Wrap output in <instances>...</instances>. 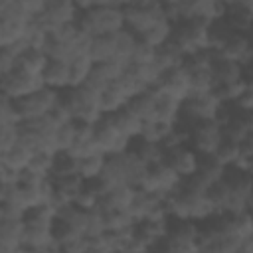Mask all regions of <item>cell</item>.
I'll return each mask as SVG.
<instances>
[{
    "instance_id": "1",
    "label": "cell",
    "mask_w": 253,
    "mask_h": 253,
    "mask_svg": "<svg viewBox=\"0 0 253 253\" xmlns=\"http://www.w3.org/2000/svg\"><path fill=\"white\" fill-rule=\"evenodd\" d=\"M77 26L91 38L115 36L125 30L123 2H93L85 12H79Z\"/></svg>"
},
{
    "instance_id": "2",
    "label": "cell",
    "mask_w": 253,
    "mask_h": 253,
    "mask_svg": "<svg viewBox=\"0 0 253 253\" xmlns=\"http://www.w3.org/2000/svg\"><path fill=\"white\" fill-rule=\"evenodd\" d=\"M61 103L67 107V111L75 123L95 125L103 117L99 95L87 87H71V89L63 91Z\"/></svg>"
},
{
    "instance_id": "3",
    "label": "cell",
    "mask_w": 253,
    "mask_h": 253,
    "mask_svg": "<svg viewBox=\"0 0 253 253\" xmlns=\"http://www.w3.org/2000/svg\"><path fill=\"white\" fill-rule=\"evenodd\" d=\"M123 18H125V30H128L136 38H140L158 20L164 18L162 2H154V0L123 2Z\"/></svg>"
},
{
    "instance_id": "4",
    "label": "cell",
    "mask_w": 253,
    "mask_h": 253,
    "mask_svg": "<svg viewBox=\"0 0 253 253\" xmlns=\"http://www.w3.org/2000/svg\"><path fill=\"white\" fill-rule=\"evenodd\" d=\"M208 40H210V24L198 22V20L180 22L174 26V32H172V43L180 49L184 57L210 49Z\"/></svg>"
},
{
    "instance_id": "5",
    "label": "cell",
    "mask_w": 253,
    "mask_h": 253,
    "mask_svg": "<svg viewBox=\"0 0 253 253\" xmlns=\"http://www.w3.org/2000/svg\"><path fill=\"white\" fill-rule=\"evenodd\" d=\"M221 140H223V130L215 121H202L188 126V146L200 158L213 156Z\"/></svg>"
},
{
    "instance_id": "6",
    "label": "cell",
    "mask_w": 253,
    "mask_h": 253,
    "mask_svg": "<svg viewBox=\"0 0 253 253\" xmlns=\"http://www.w3.org/2000/svg\"><path fill=\"white\" fill-rule=\"evenodd\" d=\"M223 103L217 99L215 93H208V95H200V97H188L182 103V111H180V126L188 128L194 123H202V121H213L219 107Z\"/></svg>"
},
{
    "instance_id": "7",
    "label": "cell",
    "mask_w": 253,
    "mask_h": 253,
    "mask_svg": "<svg viewBox=\"0 0 253 253\" xmlns=\"http://www.w3.org/2000/svg\"><path fill=\"white\" fill-rule=\"evenodd\" d=\"M93 140L99 148V152L111 156V154H123L130 148L132 140L123 136L119 128L113 123L111 115H103L95 125H93Z\"/></svg>"
},
{
    "instance_id": "8",
    "label": "cell",
    "mask_w": 253,
    "mask_h": 253,
    "mask_svg": "<svg viewBox=\"0 0 253 253\" xmlns=\"http://www.w3.org/2000/svg\"><path fill=\"white\" fill-rule=\"evenodd\" d=\"M59 99H61V93L47 89V87H42L40 91L24 97L20 101H14V103H16V109L20 113V119L24 123V121H36V119L47 117L53 111V107L59 103Z\"/></svg>"
},
{
    "instance_id": "9",
    "label": "cell",
    "mask_w": 253,
    "mask_h": 253,
    "mask_svg": "<svg viewBox=\"0 0 253 253\" xmlns=\"http://www.w3.org/2000/svg\"><path fill=\"white\" fill-rule=\"evenodd\" d=\"M77 18H79V10L73 0H47L43 14L40 18H36L34 22L49 34L51 30H55L59 26L77 22Z\"/></svg>"
},
{
    "instance_id": "10",
    "label": "cell",
    "mask_w": 253,
    "mask_h": 253,
    "mask_svg": "<svg viewBox=\"0 0 253 253\" xmlns=\"http://www.w3.org/2000/svg\"><path fill=\"white\" fill-rule=\"evenodd\" d=\"M182 184V178L170 168L166 166L164 162L162 164H156V166H150L148 172H146V178L142 182V186L138 190H144L148 194H156V196H170L174 194Z\"/></svg>"
},
{
    "instance_id": "11",
    "label": "cell",
    "mask_w": 253,
    "mask_h": 253,
    "mask_svg": "<svg viewBox=\"0 0 253 253\" xmlns=\"http://www.w3.org/2000/svg\"><path fill=\"white\" fill-rule=\"evenodd\" d=\"M42 87H43L42 77L28 75L20 69H14L10 75L0 79V95L10 101H20V99L40 91Z\"/></svg>"
},
{
    "instance_id": "12",
    "label": "cell",
    "mask_w": 253,
    "mask_h": 253,
    "mask_svg": "<svg viewBox=\"0 0 253 253\" xmlns=\"http://www.w3.org/2000/svg\"><path fill=\"white\" fill-rule=\"evenodd\" d=\"M219 59H227V61H235L243 67L245 77L251 79V63H253V45L249 36L243 34H233L227 43L221 47V51L217 53Z\"/></svg>"
},
{
    "instance_id": "13",
    "label": "cell",
    "mask_w": 253,
    "mask_h": 253,
    "mask_svg": "<svg viewBox=\"0 0 253 253\" xmlns=\"http://www.w3.org/2000/svg\"><path fill=\"white\" fill-rule=\"evenodd\" d=\"M154 91L184 103L190 95V73H188V69L182 65V67H176V69H170V71L162 73Z\"/></svg>"
},
{
    "instance_id": "14",
    "label": "cell",
    "mask_w": 253,
    "mask_h": 253,
    "mask_svg": "<svg viewBox=\"0 0 253 253\" xmlns=\"http://www.w3.org/2000/svg\"><path fill=\"white\" fill-rule=\"evenodd\" d=\"M164 164L170 166L182 180H186V178H192L198 172L200 156L188 144H182V146L164 150Z\"/></svg>"
},
{
    "instance_id": "15",
    "label": "cell",
    "mask_w": 253,
    "mask_h": 253,
    "mask_svg": "<svg viewBox=\"0 0 253 253\" xmlns=\"http://www.w3.org/2000/svg\"><path fill=\"white\" fill-rule=\"evenodd\" d=\"M225 24L231 28L233 34L249 36L253 28V0H237V2H225Z\"/></svg>"
},
{
    "instance_id": "16",
    "label": "cell",
    "mask_w": 253,
    "mask_h": 253,
    "mask_svg": "<svg viewBox=\"0 0 253 253\" xmlns=\"http://www.w3.org/2000/svg\"><path fill=\"white\" fill-rule=\"evenodd\" d=\"M125 69H126V67H123L121 63H117L115 59H113V61H107V63L93 65V71H91V75H89V79L85 81L83 87H87V89L95 91L97 95H101L117 77L123 75Z\"/></svg>"
},
{
    "instance_id": "17",
    "label": "cell",
    "mask_w": 253,
    "mask_h": 253,
    "mask_svg": "<svg viewBox=\"0 0 253 253\" xmlns=\"http://www.w3.org/2000/svg\"><path fill=\"white\" fill-rule=\"evenodd\" d=\"M42 81H43V87L53 89L57 93L67 91L69 89V63L67 61L49 59L45 69H43Z\"/></svg>"
},
{
    "instance_id": "18",
    "label": "cell",
    "mask_w": 253,
    "mask_h": 253,
    "mask_svg": "<svg viewBox=\"0 0 253 253\" xmlns=\"http://www.w3.org/2000/svg\"><path fill=\"white\" fill-rule=\"evenodd\" d=\"M168 227H170V219H142L134 225V233L150 249L168 235Z\"/></svg>"
},
{
    "instance_id": "19",
    "label": "cell",
    "mask_w": 253,
    "mask_h": 253,
    "mask_svg": "<svg viewBox=\"0 0 253 253\" xmlns=\"http://www.w3.org/2000/svg\"><path fill=\"white\" fill-rule=\"evenodd\" d=\"M221 130H223V138L233 140V142H243L245 138L253 136V113H237L235 111L233 119Z\"/></svg>"
},
{
    "instance_id": "20",
    "label": "cell",
    "mask_w": 253,
    "mask_h": 253,
    "mask_svg": "<svg viewBox=\"0 0 253 253\" xmlns=\"http://www.w3.org/2000/svg\"><path fill=\"white\" fill-rule=\"evenodd\" d=\"M99 182L105 188V192L107 190H113L117 186H126L125 166H123V154H111V156H107L105 166H103V172L99 176Z\"/></svg>"
},
{
    "instance_id": "21",
    "label": "cell",
    "mask_w": 253,
    "mask_h": 253,
    "mask_svg": "<svg viewBox=\"0 0 253 253\" xmlns=\"http://www.w3.org/2000/svg\"><path fill=\"white\" fill-rule=\"evenodd\" d=\"M180 111H182V103L180 101H176V99H172L168 95L156 93V105H154L152 121L176 126L180 123Z\"/></svg>"
},
{
    "instance_id": "22",
    "label": "cell",
    "mask_w": 253,
    "mask_h": 253,
    "mask_svg": "<svg viewBox=\"0 0 253 253\" xmlns=\"http://www.w3.org/2000/svg\"><path fill=\"white\" fill-rule=\"evenodd\" d=\"M22 219H4L0 217V247L8 251H22Z\"/></svg>"
},
{
    "instance_id": "23",
    "label": "cell",
    "mask_w": 253,
    "mask_h": 253,
    "mask_svg": "<svg viewBox=\"0 0 253 253\" xmlns=\"http://www.w3.org/2000/svg\"><path fill=\"white\" fill-rule=\"evenodd\" d=\"M128 150H130L142 164H146L148 168L164 162V148H162V144H158V142H148V140L136 138V140H132V144H130Z\"/></svg>"
},
{
    "instance_id": "24",
    "label": "cell",
    "mask_w": 253,
    "mask_h": 253,
    "mask_svg": "<svg viewBox=\"0 0 253 253\" xmlns=\"http://www.w3.org/2000/svg\"><path fill=\"white\" fill-rule=\"evenodd\" d=\"M47 55L43 53V49H36V47H28L20 57H18V63H16V69L28 73V75H34V77H42L43 75V69L47 65Z\"/></svg>"
},
{
    "instance_id": "25",
    "label": "cell",
    "mask_w": 253,
    "mask_h": 253,
    "mask_svg": "<svg viewBox=\"0 0 253 253\" xmlns=\"http://www.w3.org/2000/svg\"><path fill=\"white\" fill-rule=\"evenodd\" d=\"M113 123L115 126L119 128V132L123 136H126L128 140H136L138 134H140V126H142V121L128 109V107H123L121 111L113 113Z\"/></svg>"
},
{
    "instance_id": "26",
    "label": "cell",
    "mask_w": 253,
    "mask_h": 253,
    "mask_svg": "<svg viewBox=\"0 0 253 253\" xmlns=\"http://www.w3.org/2000/svg\"><path fill=\"white\" fill-rule=\"evenodd\" d=\"M123 166H125V180H126V186L130 188H140L144 178H146V172H148V166L142 164L130 150L123 152Z\"/></svg>"
},
{
    "instance_id": "27",
    "label": "cell",
    "mask_w": 253,
    "mask_h": 253,
    "mask_svg": "<svg viewBox=\"0 0 253 253\" xmlns=\"http://www.w3.org/2000/svg\"><path fill=\"white\" fill-rule=\"evenodd\" d=\"M172 32H174V24L168 22L166 18H162V20H158L148 32H144L138 40H140L142 43H146V45L158 49V47H162L164 43H168V42L172 40Z\"/></svg>"
},
{
    "instance_id": "28",
    "label": "cell",
    "mask_w": 253,
    "mask_h": 253,
    "mask_svg": "<svg viewBox=\"0 0 253 253\" xmlns=\"http://www.w3.org/2000/svg\"><path fill=\"white\" fill-rule=\"evenodd\" d=\"M186 61V57L180 53V49L172 43V40L168 43H164L162 47L156 49V57H154V65L160 69V73H166L170 69L182 67Z\"/></svg>"
},
{
    "instance_id": "29",
    "label": "cell",
    "mask_w": 253,
    "mask_h": 253,
    "mask_svg": "<svg viewBox=\"0 0 253 253\" xmlns=\"http://www.w3.org/2000/svg\"><path fill=\"white\" fill-rule=\"evenodd\" d=\"M154 105H156V91L154 89H144L142 93L134 95L126 107L144 123V121H152L154 115Z\"/></svg>"
},
{
    "instance_id": "30",
    "label": "cell",
    "mask_w": 253,
    "mask_h": 253,
    "mask_svg": "<svg viewBox=\"0 0 253 253\" xmlns=\"http://www.w3.org/2000/svg\"><path fill=\"white\" fill-rule=\"evenodd\" d=\"M136 43H138V38L128 30L115 34V61L121 63L123 67H128Z\"/></svg>"
},
{
    "instance_id": "31",
    "label": "cell",
    "mask_w": 253,
    "mask_h": 253,
    "mask_svg": "<svg viewBox=\"0 0 253 253\" xmlns=\"http://www.w3.org/2000/svg\"><path fill=\"white\" fill-rule=\"evenodd\" d=\"M89 59L93 65L107 63L115 59V36H99L93 38L91 49H89Z\"/></svg>"
},
{
    "instance_id": "32",
    "label": "cell",
    "mask_w": 253,
    "mask_h": 253,
    "mask_svg": "<svg viewBox=\"0 0 253 253\" xmlns=\"http://www.w3.org/2000/svg\"><path fill=\"white\" fill-rule=\"evenodd\" d=\"M211 73H213V79H215L217 85H229V83H235V81L245 77V71H243V67L239 63L227 61V59H219V57H217Z\"/></svg>"
},
{
    "instance_id": "33",
    "label": "cell",
    "mask_w": 253,
    "mask_h": 253,
    "mask_svg": "<svg viewBox=\"0 0 253 253\" xmlns=\"http://www.w3.org/2000/svg\"><path fill=\"white\" fill-rule=\"evenodd\" d=\"M77 160H79L77 176H79L83 182H93V180H99L107 156H105L103 152H95V154H89V156L77 158Z\"/></svg>"
},
{
    "instance_id": "34",
    "label": "cell",
    "mask_w": 253,
    "mask_h": 253,
    "mask_svg": "<svg viewBox=\"0 0 253 253\" xmlns=\"http://www.w3.org/2000/svg\"><path fill=\"white\" fill-rule=\"evenodd\" d=\"M32 156H34V150H32L30 146H26L24 142H20V140H18L8 152L2 154L4 164H6L8 168H12V170H18V172H22V170L28 168Z\"/></svg>"
},
{
    "instance_id": "35",
    "label": "cell",
    "mask_w": 253,
    "mask_h": 253,
    "mask_svg": "<svg viewBox=\"0 0 253 253\" xmlns=\"http://www.w3.org/2000/svg\"><path fill=\"white\" fill-rule=\"evenodd\" d=\"M93 71V63L89 55H79L69 61V89L71 87H83Z\"/></svg>"
},
{
    "instance_id": "36",
    "label": "cell",
    "mask_w": 253,
    "mask_h": 253,
    "mask_svg": "<svg viewBox=\"0 0 253 253\" xmlns=\"http://www.w3.org/2000/svg\"><path fill=\"white\" fill-rule=\"evenodd\" d=\"M77 166H79V160L75 156H71L69 152H57L53 158V168H51L49 180L77 176Z\"/></svg>"
},
{
    "instance_id": "37",
    "label": "cell",
    "mask_w": 253,
    "mask_h": 253,
    "mask_svg": "<svg viewBox=\"0 0 253 253\" xmlns=\"http://www.w3.org/2000/svg\"><path fill=\"white\" fill-rule=\"evenodd\" d=\"M249 87H253L251 79L243 77V79H239V81H235V83H229V85H217L213 93L217 95V99H219L223 105H233Z\"/></svg>"
},
{
    "instance_id": "38",
    "label": "cell",
    "mask_w": 253,
    "mask_h": 253,
    "mask_svg": "<svg viewBox=\"0 0 253 253\" xmlns=\"http://www.w3.org/2000/svg\"><path fill=\"white\" fill-rule=\"evenodd\" d=\"M215 87H217V83H215L211 71H196V73H190V95L188 97H200V95L213 93Z\"/></svg>"
},
{
    "instance_id": "39",
    "label": "cell",
    "mask_w": 253,
    "mask_h": 253,
    "mask_svg": "<svg viewBox=\"0 0 253 253\" xmlns=\"http://www.w3.org/2000/svg\"><path fill=\"white\" fill-rule=\"evenodd\" d=\"M223 174H225V168L221 164H217L211 156L210 158H200V164H198V172L194 176H198L208 188L219 180H223Z\"/></svg>"
},
{
    "instance_id": "40",
    "label": "cell",
    "mask_w": 253,
    "mask_h": 253,
    "mask_svg": "<svg viewBox=\"0 0 253 253\" xmlns=\"http://www.w3.org/2000/svg\"><path fill=\"white\" fill-rule=\"evenodd\" d=\"M174 128H176V126H172V125H164V123H156V121H144L142 126H140L138 138H140V140H148V142H158V144H162Z\"/></svg>"
},
{
    "instance_id": "41",
    "label": "cell",
    "mask_w": 253,
    "mask_h": 253,
    "mask_svg": "<svg viewBox=\"0 0 253 253\" xmlns=\"http://www.w3.org/2000/svg\"><path fill=\"white\" fill-rule=\"evenodd\" d=\"M231 36H233V32H231V28L225 24V20H219V22L210 24V40H208L210 51H213V53L217 55Z\"/></svg>"
},
{
    "instance_id": "42",
    "label": "cell",
    "mask_w": 253,
    "mask_h": 253,
    "mask_svg": "<svg viewBox=\"0 0 253 253\" xmlns=\"http://www.w3.org/2000/svg\"><path fill=\"white\" fill-rule=\"evenodd\" d=\"M239 150H241L239 142H233V140L223 138L211 158H213L217 164H221L223 168H231V166L237 162V158H239Z\"/></svg>"
},
{
    "instance_id": "43",
    "label": "cell",
    "mask_w": 253,
    "mask_h": 253,
    "mask_svg": "<svg viewBox=\"0 0 253 253\" xmlns=\"http://www.w3.org/2000/svg\"><path fill=\"white\" fill-rule=\"evenodd\" d=\"M53 158H55V154L38 150V152H34V156H32V160H30L26 170L36 174V176H40V178H49L51 176V168H53Z\"/></svg>"
},
{
    "instance_id": "44",
    "label": "cell",
    "mask_w": 253,
    "mask_h": 253,
    "mask_svg": "<svg viewBox=\"0 0 253 253\" xmlns=\"http://www.w3.org/2000/svg\"><path fill=\"white\" fill-rule=\"evenodd\" d=\"M215 61H217V55L213 51L206 49V51H200V53H194V55L186 57L184 67L190 73H196V71H213Z\"/></svg>"
},
{
    "instance_id": "45",
    "label": "cell",
    "mask_w": 253,
    "mask_h": 253,
    "mask_svg": "<svg viewBox=\"0 0 253 253\" xmlns=\"http://www.w3.org/2000/svg\"><path fill=\"white\" fill-rule=\"evenodd\" d=\"M101 215H103V221H105V229L107 231H123V229H128V227H132L136 223L128 215L126 210H113V211H105Z\"/></svg>"
},
{
    "instance_id": "46",
    "label": "cell",
    "mask_w": 253,
    "mask_h": 253,
    "mask_svg": "<svg viewBox=\"0 0 253 253\" xmlns=\"http://www.w3.org/2000/svg\"><path fill=\"white\" fill-rule=\"evenodd\" d=\"M99 101H101V111H103V115H113V113L121 111L123 107H126V103H128L113 85H109V87L99 95Z\"/></svg>"
},
{
    "instance_id": "47",
    "label": "cell",
    "mask_w": 253,
    "mask_h": 253,
    "mask_svg": "<svg viewBox=\"0 0 253 253\" xmlns=\"http://www.w3.org/2000/svg\"><path fill=\"white\" fill-rule=\"evenodd\" d=\"M53 144L57 152H69L71 146L75 144V121L59 125L53 136Z\"/></svg>"
},
{
    "instance_id": "48",
    "label": "cell",
    "mask_w": 253,
    "mask_h": 253,
    "mask_svg": "<svg viewBox=\"0 0 253 253\" xmlns=\"http://www.w3.org/2000/svg\"><path fill=\"white\" fill-rule=\"evenodd\" d=\"M22 119L16 109V103L0 97V126H20Z\"/></svg>"
},
{
    "instance_id": "49",
    "label": "cell",
    "mask_w": 253,
    "mask_h": 253,
    "mask_svg": "<svg viewBox=\"0 0 253 253\" xmlns=\"http://www.w3.org/2000/svg\"><path fill=\"white\" fill-rule=\"evenodd\" d=\"M229 223H231V229H233L241 239L253 237V219H251V211L241 213V215H235V217H229Z\"/></svg>"
},
{
    "instance_id": "50",
    "label": "cell",
    "mask_w": 253,
    "mask_h": 253,
    "mask_svg": "<svg viewBox=\"0 0 253 253\" xmlns=\"http://www.w3.org/2000/svg\"><path fill=\"white\" fill-rule=\"evenodd\" d=\"M154 57H156V49L150 47V45H146V43H142L138 40L128 65H150V63H154Z\"/></svg>"
},
{
    "instance_id": "51",
    "label": "cell",
    "mask_w": 253,
    "mask_h": 253,
    "mask_svg": "<svg viewBox=\"0 0 253 253\" xmlns=\"http://www.w3.org/2000/svg\"><path fill=\"white\" fill-rule=\"evenodd\" d=\"M61 247V253H89L91 249V239L85 237V235H77L69 241H65Z\"/></svg>"
},
{
    "instance_id": "52",
    "label": "cell",
    "mask_w": 253,
    "mask_h": 253,
    "mask_svg": "<svg viewBox=\"0 0 253 253\" xmlns=\"http://www.w3.org/2000/svg\"><path fill=\"white\" fill-rule=\"evenodd\" d=\"M16 63H18V57L6 45H2L0 47V79L10 75L16 69Z\"/></svg>"
},
{
    "instance_id": "53",
    "label": "cell",
    "mask_w": 253,
    "mask_h": 253,
    "mask_svg": "<svg viewBox=\"0 0 253 253\" xmlns=\"http://www.w3.org/2000/svg\"><path fill=\"white\" fill-rule=\"evenodd\" d=\"M18 142V126H0V154L8 152Z\"/></svg>"
},
{
    "instance_id": "54",
    "label": "cell",
    "mask_w": 253,
    "mask_h": 253,
    "mask_svg": "<svg viewBox=\"0 0 253 253\" xmlns=\"http://www.w3.org/2000/svg\"><path fill=\"white\" fill-rule=\"evenodd\" d=\"M231 107H233L237 113H253V87H249Z\"/></svg>"
},
{
    "instance_id": "55",
    "label": "cell",
    "mask_w": 253,
    "mask_h": 253,
    "mask_svg": "<svg viewBox=\"0 0 253 253\" xmlns=\"http://www.w3.org/2000/svg\"><path fill=\"white\" fill-rule=\"evenodd\" d=\"M49 117H51L57 125H65V123H71V121H73L71 115H69V111H67V107L61 103V99H59V103L53 107V111L49 113Z\"/></svg>"
},
{
    "instance_id": "56",
    "label": "cell",
    "mask_w": 253,
    "mask_h": 253,
    "mask_svg": "<svg viewBox=\"0 0 253 253\" xmlns=\"http://www.w3.org/2000/svg\"><path fill=\"white\" fill-rule=\"evenodd\" d=\"M22 253H61V247L51 241L47 245H42V247H34V249H22Z\"/></svg>"
},
{
    "instance_id": "57",
    "label": "cell",
    "mask_w": 253,
    "mask_h": 253,
    "mask_svg": "<svg viewBox=\"0 0 253 253\" xmlns=\"http://www.w3.org/2000/svg\"><path fill=\"white\" fill-rule=\"evenodd\" d=\"M4 168V158H2V154H0V170Z\"/></svg>"
},
{
    "instance_id": "58",
    "label": "cell",
    "mask_w": 253,
    "mask_h": 253,
    "mask_svg": "<svg viewBox=\"0 0 253 253\" xmlns=\"http://www.w3.org/2000/svg\"><path fill=\"white\" fill-rule=\"evenodd\" d=\"M0 97H2V95H0Z\"/></svg>"
}]
</instances>
